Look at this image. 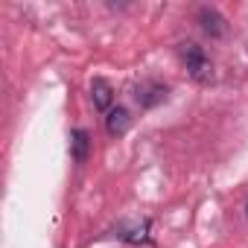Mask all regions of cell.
<instances>
[{"mask_svg": "<svg viewBox=\"0 0 248 248\" xmlns=\"http://www.w3.org/2000/svg\"><path fill=\"white\" fill-rule=\"evenodd\" d=\"M178 56H181V62L187 64V70H190V76L196 79V82H210L213 79V64H210V59L204 56V50L199 47V44H193V41H187V44H181L178 47Z\"/></svg>", "mask_w": 248, "mask_h": 248, "instance_id": "obj_1", "label": "cell"}, {"mask_svg": "<svg viewBox=\"0 0 248 248\" xmlns=\"http://www.w3.org/2000/svg\"><path fill=\"white\" fill-rule=\"evenodd\" d=\"M129 126H132V117H129V111L126 108H111L108 111V117H105V129H108V135L111 138H120V135H126L129 132Z\"/></svg>", "mask_w": 248, "mask_h": 248, "instance_id": "obj_2", "label": "cell"}, {"mask_svg": "<svg viewBox=\"0 0 248 248\" xmlns=\"http://www.w3.org/2000/svg\"><path fill=\"white\" fill-rule=\"evenodd\" d=\"M199 24H202V30H204L210 38H222V35H225V21H222V15H219L216 9H210V6H202V9H199Z\"/></svg>", "mask_w": 248, "mask_h": 248, "instance_id": "obj_3", "label": "cell"}, {"mask_svg": "<svg viewBox=\"0 0 248 248\" xmlns=\"http://www.w3.org/2000/svg\"><path fill=\"white\" fill-rule=\"evenodd\" d=\"M135 96H138V102H140L143 108H155L158 102L167 99V85H161V82H146V85L138 88Z\"/></svg>", "mask_w": 248, "mask_h": 248, "instance_id": "obj_4", "label": "cell"}, {"mask_svg": "<svg viewBox=\"0 0 248 248\" xmlns=\"http://www.w3.org/2000/svg\"><path fill=\"white\" fill-rule=\"evenodd\" d=\"M91 99H93V108H99V111H111L114 88H111L105 79H93V82H91Z\"/></svg>", "mask_w": 248, "mask_h": 248, "instance_id": "obj_5", "label": "cell"}, {"mask_svg": "<svg viewBox=\"0 0 248 248\" xmlns=\"http://www.w3.org/2000/svg\"><path fill=\"white\" fill-rule=\"evenodd\" d=\"M88 149H91V138H88V132L85 129H76L73 132V140H70V152H73V161H85L88 158Z\"/></svg>", "mask_w": 248, "mask_h": 248, "instance_id": "obj_6", "label": "cell"}, {"mask_svg": "<svg viewBox=\"0 0 248 248\" xmlns=\"http://www.w3.org/2000/svg\"><path fill=\"white\" fill-rule=\"evenodd\" d=\"M245 210H248V207H245Z\"/></svg>", "mask_w": 248, "mask_h": 248, "instance_id": "obj_7", "label": "cell"}]
</instances>
